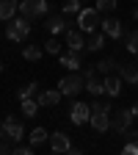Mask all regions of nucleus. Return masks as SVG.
I'll return each instance as SVG.
<instances>
[{
  "label": "nucleus",
  "instance_id": "nucleus-28",
  "mask_svg": "<svg viewBox=\"0 0 138 155\" xmlns=\"http://www.w3.org/2000/svg\"><path fill=\"white\" fill-rule=\"evenodd\" d=\"M44 53H50V55H58V53H61V45H58V39H55V36L44 42Z\"/></svg>",
  "mask_w": 138,
  "mask_h": 155
},
{
  "label": "nucleus",
  "instance_id": "nucleus-38",
  "mask_svg": "<svg viewBox=\"0 0 138 155\" xmlns=\"http://www.w3.org/2000/svg\"><path fill=\"white\" fill-rule=\"evenodd\" d=\"M80 3H83V0H80Z\"/></svg>",
  "mask_w": 138,
  "mask_h": 155
},
{
  "label": "nucleus",
  "instance_id": "nucleus-39",
  "mask_svg": "<svg viewBox=\"0 0 138 155\" xmlns=\"http://www.w3.org/2000/svg\"><path fill=\"white\" fill-rule=\"evenodd\" d=\"M53 155H55V152H53Z\"/></svg>",
  "mask_w": 138,
  "mask_h": 155
},
{
  "label": "nucleus",
  "instance_id": "nucleus-37",
  "mask_svg": "<svg viewBox=\"0 0 138 155\" xmlns=\"http://www.w3.org/2000/svg\"><path fill=\"white\" fill-rule=\"evenodd\" d=\"M0 69H3V58H0Z\"/></svg>",
  "mask_w": 138,
  "mask_h": 155
},
{
  "label": "nucleus",
  "instance_id": "nucleus-16",
  "mask_svg": "<svg viewBox=\"0 0 138 155\" xmlns=\"http://www.w3.org/2000/svg\"><path fill=\"white\" fill-rule=\"evenodd\" d=\"M17 11H19V3H17V0H0V19L11 22V19L17 17Z\"/></svg>",
  "mask_w": 138,
  "mask_h": 155
},
{
  "label": "nucleus",
  "instance_id": "nucleus-7",
  "mask_svg": "<svg viewBox=\"0 0 138 155\" xmlns=\"http://www.w3.org/2000/svg\"><path fill=\"white\" fill-rule=\"evenodd\" d=\"M133 119L135 116L130 114V111H113L111 114V130H116V133H127L130 130V125H133Z\"/></svg>",
  "mask_w": 138,
  "mask_h": 155
},
{
  "label": "nucleus",
  "instance_id": "nucleus-29",
  "mask_svg": "<svg viewBox=\"0 0 138 155\" xmlns=\"http://www.w3.org/2000/svg\"><path fill=\"white\" fill-rule=\"evenodd\" d=\"M127 50H130L133 55H138V31L127 33Z\"/></svg>",
  "mask_w": 138,
  "mask_h": 155
},
{
  "label": "nucleus",
  "instance_id": "nucleus-31",
  "mask_svg": "<svg viewBox=\"0 0 138 155\" xmlns=\"http://www.w3.org/2000/svg\"><path fill=\"white\" fill-rule=\"evenodd\" d=\"M122 155H138V144H124Z\"/></svg>",
  "mask_w": 138,
  "mask_h": 155
},
{
  "label": "nucleus",
  "instance_id": "nucleus-5",
  "mask_svg": "<svg viewBox=\"0 0 138 155\" xmlns=\"http://www.w3.org/2000/svg\"><path fill=\"white\" fill-rule=\"evenodd\" d=\"M97 25H102L97 8H83L80 14H77V28H80L83 33H97Z\"/></svg>",
  "mask_w": 138,
  "mask_h": 155
},
{
  "label": "nucleus",
  "instance_id": "nucleus-18",
  "mask_svg": "<svg viewBox=\"0 0 138 155\" xmlns=\"http://www.w3.org/2000/svg\"><path fill=\"white\" fill-rule=\"evenodd\" d=\"M105 94L108 97L122 94V75H105Z\"/></svg>",
  "mask_w": 138,
  "mask_h": 155
},
{
  "label": "nucleus",
  "instance_id": "nucleus-11",
  "mask_svg": "<svg viewBox=\"0 0 138 155\" xmlns=\"http://www.w3.org/2000/svg\"><path fill=\"white\" fill-rule=\"evenodd\" d=\"M102 33H105L108 39H122V36H124V25H122V19H116V17L102 19Z\"/></svg>",
  "mask_w": 138,
  "mask_h": 155
},
{
  "label": "nucleus",
  "instance_id": "nucleus-8",
  "mask_svg": "<svg viewBox=\"0 0 138 155\" xmlns=\"http://www.w3.org/2000/svg\"><path fill=\"white\" fill-rule=\"evenodd\" d=\"M69 119L75 122V125H86L88 119H91V105H86V103H72V108H69Z\"/></svg>",
  "mask_w": 138,
  "mask_h": 155
},
{
  "label": "nucleus",
  "instance_id": "nucleus-2",
  "mask_svg": "<svg viewBox=\"0 0 138 155\" xmlns=\"http://www.w3.org/2000/svg\"><path fill=\"white\" fill-rule=\"evenodd\" d=\"M28 33H30V19H25V17H14L8 22V28H6L8 42H25Z\"/></svg>",
  "mask_w": 138,
  "mask_h": 155
},
{
  "label": "nucleus",
  "instance_id": "nucleus-21",
  "mask_svg": "<svg viewBox=\"0 0 138 155\" xmlns=\"http://www.w3.org/2000/svg\"><path fill=\"white\" fill-rule=\"evenodd\" d=\"M22 55L28 58V61H39V58L44 55V47H39V45H28V47L22 50Z\"/></svg>",
  "mask_w": 138,
  "mask_h": 155
},
{
  "label": "nucleus",
  "instance_id": "nucleus-10",
  "mask_svg": "<svg viewBox=\"0 0 138 155\" xmlns=\"http://www.w3.org/2000/svg\"><path fill=\"white\" fill-rule=\"evenodd\" d=\"M66 47L72 53H83L86 50V39H83V31L80 28H69L66 31Z\"/></svg>",
  "mask_w": 138,
  "mask_h": 155
},
{
  "label": "nucleus",
  "instance_id": "nucleus-13",
  "mask_svg": "<svg viewBox=\"0 0 138 155\" xmlns=\"http://www.w3.org/2000/svg\"><path fill=\"white\" fill-rule=\"evenodd\" d=\"M61 91H58V89H47V91H42V94H39V105H42V108H55L58 103H61Z\"/></svg>",
  "mask_w": 138,
  "mask_h": 155
},
{
  "label": "nucleus",
  "instance_id": "nucleus-9",
  "mask_svg": "<svg viewBox=\"0 0 138 155\" xmlns=\"http://www.w3.org/2000/svg\"><path fill=\"white\" fill-rule=\"evenodd\" d=\"M50 147H53L55 155H66V152L72 150V141H69V136H66V133L55 130V133H50Z\"/></svg>",
  "mask_w": 138,
  "mask_h": 155
},
{
  "label": "nucleus",
  "instance_id": "nucleus-17",
  "mask_svg": "<svg viewBox=\"0 0 138 155\" xmlns=\"http://www.w3.org/2000/svg\"><path fill=\"white\" fill-rule=\"evenodd\" d=\"M119 75H122V81L135 86L138 83V64H119Z\"/></svg>",
  "mask_w": 138,
  "mask_h": 155
},
{
  "label": "nucleus",
  "instance_id": "nucleus-26",
  "mask_svg": "<svg viewBox=\"0 0 138 155\" xmlns=\"http://www.w3.org/2000/svg\"><path fill=\"white\" fill-rule=\"evenodd\" d=\"M100 14H111V11H116V0H97V6H94Z\"/></svg>",
  "mask_w": 138,
  "mask_h": 155
},
{
  "label": "nucleus",
  "instance_id": "nucleus-4",
  "mask_svg": "<svg viewBox=\"0 0 138 155\" xmlns=\"http://www.w3.org/2000/svg\"><path fill=\"white\" fill-rule=\"evenodd\" d=\"M47 14V0H19V17L36 19Z\"/></svg>",
  "mask_w": 138,
  "mask_h": 155
},
{
  "label": "nucleus",
  "instance_id": "nucleus-22",
  "mask_svg": "<svg viewBox=\"0 0 138 155\" xmlns=\"http://www.w3.org/2000/svg\"><path fill=\"white\" fill-rule=\"evenodd\" d=\"M44 141H50V133H47L44 127H33V133H30V144L36 147V144H44Z\"/></svg>",
  "mask_w": 138,
  "mask_h": 155
},
{
  "label": "nucleus",
  "instance_id": "nucleus-3",
  "mask_svg": "<svg viewBox=\"0 0 138 155\" xmlns=\"http://www.w3.org/2000/svg\"><path fill=\"white\" fill-rule=\"evenodd\" d=\"M86 91H91L94 97H102L105 94V75L97 72V67H86Z\"/></svg>",
  "mask_w": 138,
  "mask_h": 155
},
{
  "label": "nucleus",
  "instance_id": "nucleus-30",
  "mask_svg": "<svg viewBox=\"0 0 138 155\" xmlns=\"http://www.w3.org/2000/svg\"><path fill=\"white\" fill-rule=\"evenodd\" d=\"M14 141H8V139H3V141H0V155H11L14 152V147H11Z\"/></svg>",
  "mask_w": 138,
  "mask_h": 155
},
{
  "label": "nucleus",
  "instance_id": "nucleus-36",
  "mask_svg": "<svg viewBox=\"0 0 138 155\" xmlns=\"http://www.w3.org/2000/svg\"><path fill=\"white\" fill-rule=\"evenodd\" d=\"M133 17H135V19H138V8H135V11H133Z\"/></svg>",
  "mask_w": 138,
  "mask_h": 155
},
{
  "label": "nucleus",
  "instance_id": "nucleus-19",
  "mask_svg": "<svg viewBox=\"0 0 138 155\" xmlns=\"http://www.w3.org/2000/svg\"><path fill=\"white\" fill-rule=\"evenodd\" d=\"M105 42H108V36H105L102 31H100V33H91V39L86 42V50H88V53H97V50L105 47Z\"/></svg>",
  "mask_w": 138,
  "mask_h": 155
},
{
  "label": "nucleus",
  "instance_id": "nucleus-15",
  "mask_svg": "<svg viewBox=\"0 0 138 155\" xmlns=\"http://www.w3.org/2000/svg\"><path fill=\"white\" fill-rule=\"evenodd\" d=\"M58 61H61V67H66V69H72V72H80V67H83L80 53H72V50H69V53H64Z\"/></svg>",
  "mask_w": 138,
  "mask_h": 155
},
{
  "label": "nucleus",
  "instance_id": "nucleus-20",
  "mask_svg": "<svg viewBox=\"0 0 138 155\" xmlns=\"http://www.w3.org/2000/svg\"><path fill=\"white\" fill-rule=\"evenodd\" d=\"M113 69H119V64H116L113 58H102V61L97 64V72L100 75H113Z\"/></svg>",
  "mask_w": 138,
  "mask_h": 155
},
{
  "label": "nucleus",
  "instance_id": "nucleus-34",
  "mask_svg": "<svg viewBox=\"0 0 138 155\" xmlns=\"http://www.w3.org/2000/svg\"><path fill=\"white\" fill-rule=\"evenodd\" d=\"M66 155H83V152H80V150H75V147H72V150H69Z\"/></svg>",
  "mask_w": 138,
  "mask_h": 155
},
{
  "label": "nucleus",
  "instance_id": "nucleus-25",
  "mask_svg": "<svg viewBox=\"0 0 138 155\" xmlns=\"http://www.w3.org/2000/svg\"><path fill=\"white\" fill-rule=\"evenodd\" d=\"M94 111H105V114H113V103L111 100H102V97H97V100L91 103Z\"/></svg>",
  "mask_w": 138,
  "mask_h": 155
},
{
  "label": "nucleus",
  "instance_id": "nucleus-23",
  "mask_svg": "<svg viewBox=\"0 0 138 155\" xmlns=\"http://www.w3.org/2000/svg\"><path fill=\"white\" fill-rule=\"evenodd\" d=\"M36 91H39V83L33 81V83H28V86L19 89V94H17V97H19V103H22V100H33V94H36Z\"/></svg>",
  "mask_w": 138,
  "mask_h": 155
},
{
  "label": "nucleus",
  "instance_id": "nucleus-6",
  "mask_svg": "<svg viewBox=\"0 0 138 155\" xmlns=\"http://www.w3.org/2000/svg\"><path fill=\"white\" fill-rule=\"evenodd\" d=\"M0 127H3V139H8V141H14V144H17V141L25 136V127H22V122H19V119H14V116H6Z\"/></svg>",
  "mask_w": 138,
  "mask_h": 155
},
{
  "label": "nucleus",
  "instance_id": "nucleus-33",
  "mask_svg": "<svg viewBox=\"0 0 138 155\" xmlns=\"http://www.w3.org/2000/svg\"><path fill=\"white\" fill-rule=\"evenodd\" d=\"M127 144H138V130H130L127 133Z\"/></svg>",
  "mask_w": 138,
  "mask_h": 155
},
{
  "label": "nucleus",
  "instance_id": "nucleus-14",
  "mask_svg": "<svg viewBox=\"0 0 138 155\" xmlns=\"http://www.w3.org/2000/svg\"><path fill=\"white\" fill-rule=\"evenodd\" d=\"M44 28H47L53 36H58V33H66V31H69V25H66V17H64V14H58V17H50L47 22H44Z\"/></svg>",
  "mask_w": 138,
  "mask_h": 155
},
{
  "label": "nucleus",
  "instance_id": "nucleus-12",
  "mask_svg": "<svg viewBox=\"0 0 138 155\" xmlns=\"http://www.w3.org/2000/svg\"><path fill=\"white\" fill-rule=\"evenodd\" d=\"M91 127L97 130V133H108L111 130V114H105V111H94L91 108Z\"/></svg>",
  "mask_w": 138,
  "mask_h": 155
},
{
  "label": "nucleus",
  "instance_id": "nucleus-32",
  "mask_svg": "<svg viewBox=\"0 0 138 155\" xmlns=\"http://www.w3.org/2000/svg\"><path fill=\"white\" fill-rule=\"evenodd\" d=\"M11 155H33V150H30V147H14Z\"/></svg>",
  "mask_w": 138,
  "mask_h": 155
},
{
  "label": "nucleus",
  "instance_id": "nucleus-24",
  "mask_svg": "<svg viewBox=\"0 0 138 155\" xmlns=\"http://www.w3.org/2000/svg\"><path fill=\"white\" fill-rule=\"evenodd\" d=\"M80 11H83V8H80V0H66L64 8H61L64 17H69V14H80Z\"/></svg>",
  "mask_w": 138,
  "mask_h": 155
},
{
  "label": "nucleus",
  "instance_id": "nucleus-1",
  "mask_svg": "<svg viewBox=\"0 0 138 155\" xmlns=\"http://www.w3.org/2000/svg\"><path fill=\"white\" fill-rule=\"evenodd\" d=\"M58 91H61L64 97H77L80 91H86V75L72 72V75L61 78V81H58Z\"/></svg>",
  "mask_w": 138,
  "mask_h": 155
},
{
  "label": "nucleus",
  "instance_id": "nucleus-35",
  "mask_svg": "<svg viewBox=\"0 0 138 155\" xmlns=\"http://www.w3.org/2000/svg\"><path fill=\"white\" fill-rule=\"evenodd\" d=\"M130 114H133V116H138V103H135V105L130 108Z\"/></svg>",
  "mask_w": 138,
  "mask_h": 155
},
{
  "label": "nucleus",
  "instance_id": "nucleus-27",
  "mask_svg": "<svg viewBox=\"0 0 138 155\" xmlns=\"http://www.w3.org/2000/svg\"><path fill=\"white\" fill-rule=\"evenodd\" d=\"M39 108H42V105H39L36 100H22V114H25V116H36Z\"/></svg>",
  "mask_w": 138,
  "mask_h": 155
}]
</instances>
